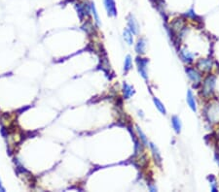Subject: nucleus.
I'll return each instance as SVG.
<instances>
[{
	"label": "nucleus",
	"instance_id": "f3484780",
	"mask_svg": "<svg viewBox=\"0 0 219 192\" xmlns=\"http://www.w3.org/2000/svg\"><path fill=\"white\" fill-rule=\"evenodd\" d=\"M132 65V59L131 55H127L126 58H125V62H124V71L125 73H127L128 71L131 70Z\"/></svg>",
	"mask_w": 219,
	"mask_h": 192
},
{
	"label": "nucleus",
	"instance_id": "9d476101",
	"mask_svg": "<svg viewBox=\"0 0 219 192\" xmlns=\"http://www.w3.org/2000/svg\"><path fill=\"white\" fill-rule=\"evenodd\" d=\"M123 93L125 99H130L133 94H135V88L132 85H130L128 83L124 82L123 84Z\"/></svg>",
	"mask_w": 219,
	"mask_h": 192
},
{
	"label": "nucleus",
	"instance_id": "aec40b11",
	"mask_svg": "<svg viewBox=\"0 0 219 192\" xmlns=\"http://www.w3.org/2000/svg\"><path fill=\"white\" fill-rule=\"evenodd\" d=\"M148 189H149L151 192H155V191H157V187L155 186V185H153V184H148Z\"/></svg>",
	"mask_w": 219,
	"mask_h": 192
},
{
	"label": "nucleus",
	"instance_id": "1a4fd4ad",
	"mask_svg": "<svg viewBox=\"0 0 219 192\" xmlns=\"http://www.w3.org/2000/svg\"><path fill=\"white\" fill-rule=\"evenodd\" d=\"M212 67V61L209 58L200 59L198 62V68L203 71H209Z\"/></svg>",
	"mask_w": 219,
	"mask_h": 192
},
{
	"label": "nucleus",
	"instance_id": "39448f33",
	"mask_svg": "<svg viewBox=\"0 0 219 192\" xmlns=\"http://www.w3.org/2000/svg\"><path fill=\"white\" fill-rule=\"evenodd\" d=\"M104 7L107 12V15L109 17H116L117 16V9L115 0H103Z\"/></svg>",
	"mask_w": 219,
	"mask_h": 192
},
{
	"label": "nucleus",
	"instance_id": "6e6552de",
	"mask_svg": "<svg viewBox=\"0 0 219 192\" xmlns=\"http://www.w3.org/2000/svg\"><path fill=\"white\" fill-rule=\"evenodd\" d=\"M149 147L151 148V151L153 153V157L156 161L157 164L161 165L162 164V156H161V153H160V151L159 148L156 147V145H154L153 143H149Z\"/></svg>",
	"mask_w": 219,
	"mask_h": 192
},
{
	"label": "nucleus",
	"instance_id": "a211bd4d",
	"mask_svg": "<svg viewBox=\"0 0 219 192\" xmlns=\"http://www.w3.org/2000/svg\"><path fill=\"white\" fill-rule=\"evenodd\" d=\"M209 181H210V189H211V191L216 192V191H217V185H216V182H215L214 178L212 177V176H210Z\"/></svg>",
	"mask_w": 219,
	"mask_h": 192
},
{
	"label": "nucleus",
	"instance_id": "423d86ee",
	"mask_svg": "<svg viewBox=\"0 0 219 192\" xmlns=\"http://www.w3.org/2000/svg\"><path fill=\"white\" fill-rule=\"evenodd\" d=\"M186 101H187L188 106H189V108L193 111V112H197V102H196V99H195V96H194L191 89L187 91Z\"/></svg>",
	"mask_w": 219,
	"mask_h": 192
},
{
	"label": "nucleus",
	"instance_id": "412c9836",
	"mask_svg": "<svg viewBox=\"0 0 219 192\" xmlns=\"http://www.w3.org/2000/svg\"><path fill=\"white\" fill-rule=\"evenodd\" d=\"M0 191H2V192H4V191H5V188H4V187H2V183H1V181H0Z\"/></svg>",
	"mask_w": 219,
	"mask_h": 192
},
{
	"label": "nucleus",
	"instance_id": "6ab92c4d",
	"mask_svg": "<svg viewBox=\"0 0 219 192\" xmlns=\"http://www.w3.org/2000/svg\"><path fill=\"white\" fill-rule=\"evenodd\" d=\"M185 16L188 17V18H197V15L195 14V12L193 9H190L189 11H187L186 13H185Z\"/></svg>",
	"mask_w": 219,
	"mask_h": 192
},
{
	"label": "nucleus",
	"instance_id": "ddd939ff",
	"mask_svg": "<svg viewBox=\"0 0 219 192\" xmlns=\"http://www.w3.org/2000/svg\"><path fill=\"white\" fill-rule=\"evenodd\" d=\"M136 132H137V135H138V137H139V140H140V143H141L144 147L149 146V141H148L147 137H146V135L143 133V131L140 129V127L136 125Z\"/></svg>",
	"mask_w": 219,
	"mask_h": 192
},
{
	"label": "nucleus",
	"instance_id": "f257e3e1",
	"mask_svg": "<svg viewBox=\"0 0 219 192\" xmlns=\"http://www.w3.org/2000/svg\"><path fill=\"white\" fill-rule=\"evenodd\" d=\"M215 86V78L213 76H209L205 80L203 88H202V93L204 96H209L212 94Z\"/></svg>",
	"mask_w": 219,
	"mask_h": 192
},
{
	"label": "nucleus",
	"instance_id": "20e7f679",
	"mask_svg": "<svg viewBox=\"0 0 219 192\" xmlns=\"http://www.w3.org/2000/svg\"><path fill=\"white\" fill-rule=\"evenodd\" d=\"M127 25H128V29L133 34V35H137L138 34V23L136 22V20L135 18L132 15H129L127 18Z\"/></svg>",
	"mask_w": 219,
	"mask_h": 192
},
{
	"label": "nucleus",
	"instance_id": "0eeeda50",
	"mask_svg": "<svg viewBox=\"0 0 219 192\" xmlns=\"http://www.w3.org/2000/svg\"><path fill=\"white\" fill-rule=\"evenodd\" d=\"M179 55H180L182 61L185 62V63H187V64L192 63L193 61H194V54L192 53H190V52H188L187 49H180Z\"/></svg>",
	"mask_w": 219,
	"mask_h": 192
},
{
	"label": "nucleus",
	"instance_id": "9b49d317",
	"mask_svg": "<svg viewBox=\"0 0 219 192\" xmlns=\"http://www.w3.org/2000/svg\"><path fill=\"white\" fill-rule=\"evenodd\" d=\"M172 128L174 129L175 133L179 134L181 132L182 123H181V120L177 116H173L172 117Z\"/></svg>",
	"mask_w": 219,
	"mask_h": 192
},
{
	"label": "nucleus",
	"instance_id": "7ed1b4c3",
	"mask_svg": "<svg viewBox=\"0 0 219 192\" xmlns=\"http://www.w3.org/2000/svg\"><path fill=\"white\" fill-rule=\"evenodd\" d=\"M185 71L188 75V78H189L191 82L194 84V86H197L201 83V80H202L201 73L197 69H194V68H190V67L186 68Z\"/></svg>",
	"mask_w": 219,
	"mask_h": 192
},
{
	"label": "nucleus",
	"instance_id": "f8f14e48",
	"mask_svg": "<svg viewBox=\"0 0 219 192\" xmlns=\"http://www.w3.org/2000/svg\"><path fill=\"white\" fill-rule=\"evenodd\" d=\"M145 48H146V40L144 38L138 39V41L136 44V52L138 54H143L145 53Z\"/></svg>",
	"mask_w": 219,
	"mask_h": 192
},
{
	"label": "nucleus",
	"instance_id": "dca6fc26",
	"mask_svg": "<svg viewBox=\"0 0 219 192\" xmlns=\"http://www.w3.org/2000/svg\"><path fill=\"white\" fill-rule=\"evenodd\" d=\"M90 7H91V13L93 14L94 16V18L96 22L97 25H100V20H99V13H97L96 11V8H95V5L94 2H91L90 3Z\"/></svg>",
	"mask_w": 219,
	"mask_h": 192
},
{
	"label": "nucleus",
	"instance_id": "2eb2a0df",
	"mask_svg": "<svg viewBox=\"0 0 219 192\" xmlns=\"http://www.w3.org/2000/svg\"><path fill=\"white\" fill-rule=\"evenodd\" d=\"M153 102H154L156 108L158 109V111H159L160 113H162L163 115H166V114H167V110H166L165 106H164V104H163L157 97H153Z\"/></svg>",
	"mask_w": 219,
	"mask_h": 192
},
{
	"label": "nucleus",
	"instance_id": "f03ea898",
	"mask_svg": "<svg viewBox=\"0 0 219 192\" xmlns=\"http://www.w3.org/2000/svg\"><path fill=\"white\" fill-rule=\"evenodd\" d=\"M136 65H137V70L138 73L140 74V76L145 80H148V74H147V65H148V59L147 58H142V57H136Z\"/></svg>",
	"mask_w": 219,
	"mask_h": 192
},
{
	"label": "nucleus",
	"instance_id": "4468645a",
	"mask_svg": "<svg viewBox=\"0 0 219 192\" xmlns=\"http://www.w3.org/2000/svg\"><path fill=\"white\" fill-rule=\"evenodd\" d=\"M133 34L130 31L129 29L126 28L124 30V32H123V38L125 40V42L127 43L129 46H132L133 44Z\"/></svg>",
	"mask_w": 219,
	"mask_h": 192
}]
</instances>
